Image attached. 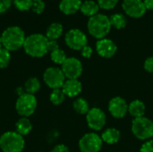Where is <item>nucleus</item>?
Wrapping results in <instances>:
<instances>
[{
	"label": "nucleus",
	"mask_w": 153,
	"mask_h": 152,
	"mask_svg": "<svg viewBox=\"0 0 153 152\" xmlns=\"http://www.w3.org/2000/svg\"><path fill=\"white\" fill-rule=\"evenodd\" d=\"M23 49L30 56L42 57L48 52V39L43 34L33 33L26 37Z\"/></svg>",
	"instance_id": "obj_1"
},
{
	"label": "nucleus",
	"mask_w": 153,
	"mask_h": 152,
	"mask_svg": "<svg viewBox=\"0 0 153 152\" xmlns=\"http://www.w3.org/2000/svg\"><path fill=\"white\" fill-rule=\"evenodd\" d=\"M1 39L3 47L8 51H16L21 47H23L26 36L22 29L20 27L10 26L3 31Z\"/></svg>",
	"instance_id": "obj_2"
},
{
	"label": "nucleus",
	"mask_w": 153,
	"mask_h": 152,
	"mask_svg": "<svg viewBox=\"0 0 153 152\" xmlns=\"http://www.w3.org/2000/svg\"><path fill=\"white\" fill-rule=\"evenodd\" d=\"M87 28L89 33L92 37L102 39L109 33L112 26L108 16L103 13H98L89 19Z\"/></svg>",
	"instance_id": "obj_3"
},
{
	"label": "nucleus",
	"mask_w": 153,
	"mask_h": 152,
	"mask_svg": "<svg viewBox=\"0 0 153 152\" xmlns=\"http://www.w3.org/2000/svg\"><path fill=\"white\" fill-rule=\"evenodd\" d=\"M24 146V138L17 132H5L0 136V149L3 152H22Z\"/></svg>",
	"instance_id": "obj_4"
},
{
	"label": "nucleus",
	"mask_w": 153,
	"mask_h": 152,
	"mask_svg": "<svg viewBox=\"0 0 153 152\" xmlns=\"http://www.w3.org/2000/svg\"><path fill=\"white\" fill-rule=\"evenodd\" d=\"M132 132L139 140H151L153 137V121L145 116L134 118L132 123Z\"/></svg>",
	"instance_id": "obj_5"
},
{
	"label": "nucleus",
	"mask_w": 153,
	"mask_h": 152,
	"mask_svg": "<svg viewBox=\"0 0 153 152\" xmlns=\"http://www.w3.org/2000/svg\"><path fill=\"white\" fill-rule=\"evenodd\" d=\"M37 108V99L34 95L23 93L19 96L16 103L15 109L22 117L30 116Z\"/></svg>",
	"instance_id": "obj_6"
},
{
	"label": "nucleus",
	"mask_w": 153,
	"mask_h": 152,
	"mask_svg": "<svg viewBox=\"0 0 153 152\" xmlns=\"http://www.w3.org/2000/svg\"><path fill=\"white\" fill-rule=\"evenodd\" d=\"M43 81L52 90L61 89L66 81L63 71L58 67H48L43 73Z\"/></svg>",
	"instance_id": "obj_7"
},
{
	"label": "nucleus",
	"mask_w": 153,
	"mask_h": 152,
	"mask_svg": "<svg viewBox=\"0 0 153 152\" xmlns=\"http://www.w3.org/2000/svg\"><path fill=\"white\" fill-rule=\"evenodd\" d=\"M103 141L95 133L84 134L79 141V149L82 152H99L102 148Z\"/></svg>",
	"instance_id": "obj_8"
},
{
	"label": "nucleus",
	"mask_w": 153,
	"mask_h": 152,
	"mask_svg": "<svg viewBox=\"0 0 153 152\" xmlns=\"http://www.w3.org/2000/svg\"><path fill=\"white\" fill-rule=\"evenodd\" d=\"M65 41L68 47L74 50H82L88 43L87 36L79 29H72L65 33Z\"/></svg>",
	"instance_id": "obj_9"
},
{
	"label": "nucleus",
	"mask_w": 153,
	"mask_h": 152,
	"mask_svg": "<svg viewBox=\"0 0 153 152\" xmlns=\"http://www.w3.org/2000/svg\"><path fill=\"white\" fill-rule=\"evenodd\" d=\"M66 79H78L82 73V64L75 57H67L66 60L61 65Z\"/></svg>",
	"instance_id": "obj_10"
},
{
	"label": "nucleus",
	"mask_w": 153,
	"mask_h": 152,
	"mask_svg": "<svg viewBox=\"0 0 153 152\" xmlns=\"http://www.w3.org/2000/svg\"><path fill=\"white\" fill-rule=\"evenodd\" d=\"M88 126L94 131H100L106 125L107 117L105 113L99 108H92L86 114Z\"/></svg>",
	"instance_id": "obj_11"
},
{
	"label": "nucleus",
	"mask_w": 153,
	"mask_h": 152,
	"mask_svg": "<svg viewBox=\"0 0 153 152\" xmlns=\"http://www.w3.org/2000/svg\"><path fill=\"white\" fill-rule=\"evenodd\" d=\"M122 8L128 16L133 18H141L146 13L143 0H124Z\"/></svg>",
	"instance_id": "obj_12"
},
{
	"label": "nucleus",
	"mask_w": 153,
	"mask_h": 152,
	"mask_svg": "<svg viewBox=\"0 0 153 152\" xmlns=\"http://www.w3.org/2000/svg\"><path fill=\"white\" fill-rule=\"evenodd\" d=\"M108 111L115 118H123L128 113V104L121 97H115L108 102Z\"/></svg>",
	"instance_id": "obj_13"
},
{
	"label": "nucleus",
	"mask_w": 153,
	"mask_h": 152,
	"mask_svg": "<svg viewBox=\"0 0 153 152\" xmlns=\"http://www.w3.org/2000/svg\"><path fill=\"white\" fill-rule=\"evenodd\" d=\"M97 53L104 58H111L114 56L117 51V47L116 43L109 39H99L96 43Z\"/></svg>",
	"instance_id": "obj_14"
},
{
	"label": "nucleus",
	"mask_w": 153,
	"mask_h": 152,
	"mask_svg": "<svg viewBox=\"0 0 153 152\" xmlns=\"http://www.w3.org/2000/svg\"><path fill=\"white\" fill-rule=\"evenodd\" d=\"M61 89L66 97L74 98L82 92V85L78 79H67Z\"/></svg>",
	"instance_id": "obj_15"
},
{
	"label": "nucleus",
	"mask_w": 153,
	"mask_h": 152,
	"mask_svg": "<svg viewBox=\"0 0 153 152\" xmlns=\"http://www.w3.org/2000/svg\"><path fill=\"white\" fill-rule=\"evenodd\" d=\"M82 3V0H61L59 3V9L63 13L71 15L80 10Z\"/></svg>",
	"instance_id": "obj_16"
},
{
	"label": "nucleus",
	"mask_w": 153,
	"mask_h": 152,
	"mask_svg": "<svg viewBox=\"0 0 153 152\" xmlns=\"http://www.w3.org/2000/svg\"><path fill=\"white\" fill-rule=\"evenodd\" d=\"M145 111H146V107L144 103L139 99L133 100L128 105V113L134 118H139L144 116Z\"/></svg>",
	"instance_id": "obj_17"
},
{
	"label": "nucleus",
	"mask_w": 153,
	"mask_h": 152,
	"mask_svg": "<svg viewBox=\"0 0 153 152\" xmlns=\"http://www.w3.org/2000/svg\"><path fill=\"white\" fill-rule=\"evenodd\" d=\"M100 9V8L97 2H95L93 0H86V1L82 3L80 11L82 12V13L83 15L91 18V17L98 14Z\"/></svg>",
	"instance_id": "obj_18"
},
{
	"label": "nucleus",
	"mask_w": 153,
	"mask_h": 152,
	"mask_svg": "<svg viewBox=\"0 0 153 152\" xmlns=\"http://www.w3.org/2000/svg\"><path fill=\"white\" fill-rule=\"evenodd\" d=\"M63 31H64V27L61 23L53 22L48 27L45 36L48 38V40H56L62 36Z\"/></svg>",
	"instance_id": "obj_19"
},
{
	"label": "nucleus",
	"mask_w": 153,
	"mask_h": 152,
	"mask_svg": "<svg viewBox=\"0 0 153 152\" xmlns=\"http://www.w3.org/2000/svg\"><path fill=\"white\" fill-rule=\"evenodd\" d=\"M120 138L121 133L116 128H108L103 132L101 135L102 141L108 144H115L119 142Z\"/></svg>",
	"instance_id": "obj_20"
},
{
	"label": "nucleus",
	"mask_w": 153,
	"mask_h": 152,
	"mask_svg": "<svg viewBox=\"0 0 153 152\" xmlns=\"http://www.w3.org/2000/svg\"><path fill=\"white\" fill-rule=\"evenodd\" d=\"M15 129L22 136L28 135L32 130V125L28 117H21L15 124Z\"/></svg>",
	"instance_id": "obj_21"
},
{
	"label": "nucleus",
	"mask_w": 153,
	"mask_h": 152,
	"mask_svg": "<svg viewBox=\"0 0 153 152\" xmlns=\"http://www.w3.org/2000/svg\"><path fill=\"white\" fill-rule=\"evenodd\" d=\"M23 89L25 93L34 95L40 89V82L36 77H30L25 82Z\"/></svg>",
	"instance_id": "obj_22"
},
{
	"label": "nucleus",
	"mask_w": 153,
	"mask_h": 152,
	"mask_svg": "<svg viewBox=\"0 0 153 152\" xmlns=\"http://www.w3.org/2000/svg\"><path fill=\"white\" fill-rule=\"evenodd\" d=\"M109 20L111 26L117 30L124 29L127 24L126 17L122 13H114L109 17Z\"/></svg>",
	"instance_id": "obj_23"
},
{
	"label": "nucleus",
	"mask_w": 153,
	"mask_h": 152,
	"mask_svg": "<svg viewBox=\"0 0 153 152\" xmlns=\"http://www.w3.org/2000/svg\"><path fill=\"white\" fill-rule=\"evenodd\" d=\"M73 108H74V110L77 114H80V115H86L91 109L87 100L82 98H79L75 99L73 103Z\"/></svg>",
	"instance_id": "obj_24"
},
{
	"label": "nucleus",
	"mask_w": 153,
	"mask_h": 152,
	"mask_svg": "<svg viewBox=\"0 0 153 152\" xmlns=\"http://www.w3.org/2000/svg\"><path fill=\"white\" fill-rule=\"evenodd\" d=\"M65 93L63 92L62 89H55L52 90V92L50 93V96H49V99L51 101L52 104L54 105H60L62 104L64 101H65Z\"/></svg>",
	"instance_id": "obj_25"
},
{
	"label": "nucleus",
	"mask_w": 153,
	"mask_h": 152,
	"mask_svg": "<svg viewBox=\"0 0 153 152\" xmlns=\"http://www.w3.org/2000/svg\"><path fill=\"white\" fill-rule=\"evenodd\" d=\"M50 58L51 60L56 64V65H63V63L66 60L67 56H66V54L65 52L61 49V48H57L52 52H50Z\"/></svg>",
	"instance_id": "obj_26"
},
{
	"label": "nucleus",
	"mask_w": 153,
	"mask_h": 152,
	"mask_svg": "<svg viewBox=\"0 0 153 152\" xmlns=\"http://www.w3.org/2000/svg\"><path fill=\"white\" fill-rule=\"evenodd\" d=\"M10 61H11L10 51H8L4 47H1L0 48V69L6 68Z\"/></svg>",
	"instance_id": "obj_27"
},
{
	"label": "nucleus",
	"mask_w": 153,
	"mask_h": 152,
	"mask_svg": "<svg viewBox=\"0 0 153 152\" xmlns=\"http://www.w3.org/2000/svg\"><path fill=\"white\" fill-rule=\"evenodd\" d=\"M33 0H13L14 6L20 11H28L31 9Z\"/></svg>",
	"instance_id": "obj_28"
},
{
	"label": "nucleus",
	"mask_w": 153,
	"mask_h": 152,
	"mask_svg": "<svg viewBox=\"0 0 153 152\" xmlns=\"http://www.w3.org/2000/svg\"><path fill=\"white\" fill-rule=\"evenodd\" d=\"M119 0H97L100 8L104 10H111L117 4Z\"/></svg>",
	"instance_id": "obj_29"
},
{
	"label": "nucleus",
	"mask_w": 153,
	"mask_h": 152,
	"mask_svg": "<svg viewBox=\"0 0 153 152\" xmlns=\"http://www.w3.org/2000/svg\"><path fill=\"white\" fill-rule=\"evenodd\" d=\"M45 7H46V4L43 0H36V1H33L31 10L33 13L37 14H40L44 12Z\"/></svg>",
	"instance_id": "obj_30"
},
{
	"label": "nucleus",
	"mask_w": 153,
	"mask_h": 152,
	"mask_svg": "<svg viewBox=\"0 0 153 152\" xmlns=\"http://www.w3.org/2000/svg\"><path fill=\"white\" fill-rule=\"evenodd\" d=\"M140 152H153V140L146 141L141 147Z\"/></svg>",
	"instance_id": "obj_31"
},
{
	"label": "nucleus",
	"mask_w": 153,
	"mask_h": 152,
	"mask_svg": "<svg viewBox=\"0 0 153 152\" xmlns=\"http://www.w3.org/2000/svg\"><path fill=\"white\" fill-rule=\"evenodd\" d=\"M13 0H0V13L6 12L12 5Z\"/></svg>",
	"instance_id": "obj_32"
},
{
	"label": "nucleus",
	"mask_w": 153,
	"mask_h": 152,
	"mask_svg": "<svg viewBox=\"0 0 153 152\" xmlns=\"http://www.w3.org/2000/svg\"><path fill=\"white\" fill-rule=\"evenodd\" d=\"M143 68L145 71H147L148 73H153V56L148 57L143 64Z\"/></svg>",
	"instance_id": "obj_33"
},
{
	"label": "nucleus",
	"mask_w": 153,
	"mask_h": 152,
	"mask_svg": "<svg viewBox=\"0 0 153 152\" xmlns=\"http://www.w3.org/2000/svg\"><path fill=\"white\" fill-rule=\"evenodd\" d=\"M92 53H93V50H92L91 47H90L88 45L83 47L81 50V55L84 58H90L92 56Z\"/></svg>",
	"instance_id": "obj_34"
},
{
	"label": "nucleus",
	"mask_w": 153,
	"mask_h": 152,
	"mask_svg": "<svg viewBox=\"0 0 153 152\" xmlns=\"http://www.w3.org/2000/svg\"><path fill=\"white\" fill-rule=\"evenodd\" d=\"M50 152H70L69 149L67 148V146L64 145V144H59L56 145L53 148V150Z\"/></svg>",
	"instance_id": "obj_35"
},
{
	"label": "nucleus",
	"mask_w": 153,
	"mask_h": 152,
	"mask_svg": "<svg viewBox=\"0 0 153 152\" xmlns=\"http://www.w3.org/2000/svg\"><path fill=\"white\" fill-rule=\"evenodd\" d=\"M57 48H59V46L56 40H48V51L52 52Z\"/></svg>",
	"instance_id": "obj_36"
},
{
	"label": "nucleus",
	"mask_w": 153,
	"mask_h": 152,
	"mask_svg": "<svg viewBox=\"0 0 153 152\" xmlns=\"http://www.w3.org/2000/svg\"><path fill=\"white\" fill-rule=\"evenodd\" d=\"M146 10H153V0H143Z\"/></svg>",
	"instance_id": "obj_37"
},
{
	"label": "nucleus",
	"mask_w": 153,
	"mask_h": 152,
	"mask_svg": "<svg viewBox=\"0 0 153 152\" xmlns=\"http://www.w3.org/2000/svg\"><path fill=\"white\" fill-rule=\"evenodd\" d=\"M3 47V43H2V39H1V36H0V48Z\"/></svg>",
	"instance_id": "obj_38"
},
{
	"label": "nucleus",
	"mask_w": 153,
	"mask_h": 152,
	"mask_svg": "<svg viewBox=\"0 0 153 152\" xmlns=\"http://www.w3.org/2000/svg\"><path fill=\"white\" fill-rule=\"evenodd\" d=\"M33 1H36V0H33Z\"/></svg>",
	"instance_id": "obj_39"
}]
</instances>
